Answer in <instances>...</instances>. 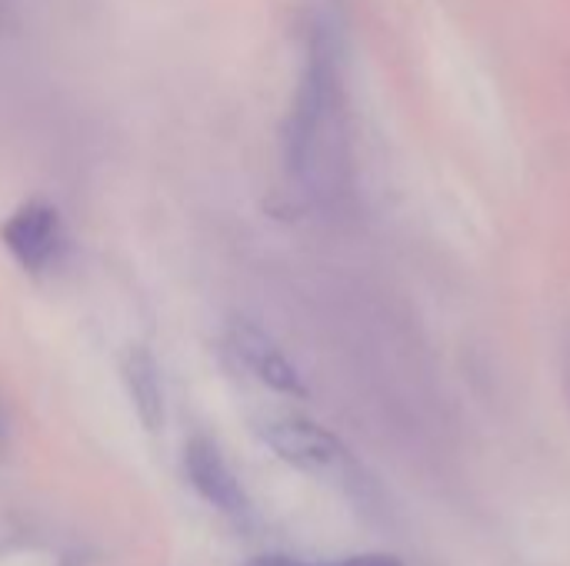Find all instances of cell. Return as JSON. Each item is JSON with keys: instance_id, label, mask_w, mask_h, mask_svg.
I'll return each mask as SVG.
<instances>
[{"instance_id": "cell-1", "label": "cell", "mask_w": 570, "mask_h": 566, "mask_svg": "<svg viewBox=\"0 0 570 566\" xmlns=\"http://www.w3.org/2000/svg\"><path fill=\"white\" fill-rule=\"evenodd\" d=\"M334 107H337L334 60L324 40H314L284 127V163L291 177H297L301 183H314L321 173V153L334 127Z\"/></svg>"}, {"instance_id": "cell-2", "label": "cell", "mask_w": 570, "mask_h": 566, "mask_svg": "<svg viewBox=\"0 0 570 566\" xmlns=\"http://www.w3.org/2000/svg\"><path fill=\"white\" fill-rule=\"evenodd\" d=\"M257 434L281 460H287L301 470H311V474H331V470L344 467V460H347L341 440L331 430H324L321 424L304 420V417H291V414L267 417V420H261Z\"/></svg>"}, {"instance_id": "cell-3", "label": "cell", "mask_w": 570, "mask_h": 566, "mask_svg": "<svg viewBox=\"0 0 570 566\" xmlns=\"http://www.w3.org/2000/svg\"><path fill=\"white\" fill-rule=\"evenodd\" d=\"M0 240L7 254L30 274L50 270L63 247V224L57 207L47 200H27L20 203L0 227Z\"/></svg>"}, {"instance_id": "cell-4", "label": "cell", "mask_w": 570, "mask_h": 566, "mask_svg": "<svg viewBox=\"0 0 570 566\" xmlns=\"http://www.w3.org/2000/svg\"><path fill=\"white\" fill-rule=\"evenodd\" d=\"M224 347L264 387L281 390V394H304V380H301L297 367L287 360L281 344L267 330H261L257 324L230 320L224 330Z\"/></svg>"}, {"instance_id": "cell-5", "label": "cell", "mask_w": 570, "mask_h": 566, "mask_svg": "<svg viewBox=\"0 0 570 566\" xmlns=\"http://www.w3.org/2000/svg\"><path fill=\"white\" fill-rule=\"evenodd\" d=\"M184 470H187V480L194 484V490L210 504L217 507L220 514L227 517H247L250 510V500L240 487V480L234 477L230 464L224 460L220 447L204 440V437H194L184 450Z\"/></svg>"}, {"instance_id": "cell-6", "label": "cell", "mask_w": 570, "mask_h": 566, "mask_svg": "<svg viewBox=\"0 0 570 566\" xmlns=\"http://www.w3.org/2000/svg\"><path fill=\"white\" fill-rule=\"evenodd\" d=\"M120 377H124L127 397H130L140 424L147 430H157L164 424L167 404H164V380H160V367H157L154 354L147 347H130L124 354Z\"/></svg>"}, {"instance_id": "cell-7", "label": "cell", "mask_w": 570, "mask_h": 566, "mask_svg": "<svg viewBox=\"0 0 570 566\" xmlns=\"http://www.w3.org/2000/svg\"><path fill=\"white\" fill-rule=\"evenodd\" d=\"M247 566H401V560L387 554H364V557H344V560H327V564H307V560H291V557H257Z\"/></svg>"}]
</instances>
